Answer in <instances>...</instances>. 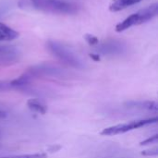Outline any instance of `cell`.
Segmentation results:
<instances>
[{"label":"cell","instance_id":"cell-13","mask_svg":"<svg viewBox=\"0 0 158 158\" xmlns=\"http://www.w3.org/2000/svg\"><path fill=\"white\" fill-rule=\"evenodd\" d=\"M157 141H158V134L157 133H156L155 135H153V136H151V137L147 138L146 140L143 141V142L140 143V145H141V146H146V145L156 144V143H157Z\"/></svg>","mask_w":158,"mask_h":158},{"label":"cell","instance_id":"cell-5","mask_svg":"<svg viewBox=\"0 0 158 158\" xmlns=\"http://www.w3.org/2000/svg\"><path fill=\"white\" fill-rule=\"evenodd\" d=\"M27 73L31 76V78H36L40 76L45 77H54V78H64L67 75V71L64 69L59 67L49 65V64H42L38 66H34L31 68Z\"/></svg>","mask_w":158,"mask_h":158},{"label":"cell","instance_id":"cell-14","mask_svg":"<svg viewBox=\"0 0 158 158\" xmlns=\"http://www.w3.org/2000/svg\"><path fill=\"white\" fill-rule=\"evenodd\" d=\"M86 42L90 44V45H97L99 44V40L96 36L92 35V34H85L84 36Z\"/></svg>","mask_w":158,"mask_h":158},{"label":"cell","instance_id":"cell-9","mask_svg":"<svg viewBox=\"0 0 158 158\" xmlns=\"http://www.w3.org/2000/svg\"><path fill=\"white\" fill-rule=\"evenodd\" d=\"M19 37V32L6 24L0 22V42H9L17 39Z\"/></svg>","mask_w":158,"mask_h":158},{"label":"cell","instance_id":"cell-12","mask_svg":"<svg viewBox=\"0 0 158 158\" xmlns=\"http://www.w3.org/2000/svg\"><path fill=\"white\" fill-rule=\"evenodd\" d=\"M0 158H46L45 154H29V155H19L10 156H2Z\"/></svg>","mask_w":158,"mask_h":158},{"label":"cell","instance_id":"cell-15","mask_svg":"<svg viewBox=\"0 0 158 158\" xmlns=\"http://www.w3.org/2000/svg\"><path fill=\"white\" fill-rule=\"evenodd\" d=\"M142 155L144 156H156L158 155V148H151V149H147L142 152Z\"/></svg>","mask_w":158,"mask_h":158},{"label":"cell","instance_id":"cell-17","mask_svg":"<svg viewBox=\"0 0 158 158\" xmlns=\"http://www.w3.org/2000/svg\"><path fill=\"white\" fill-rule=\"evenodd\" d=\"M106 158H130V157H106Z\"/></svg>","mask_w":158,"mask_h":158},{"label":"cell","instance_id":"cell-2","mask_svg":"<svg viewBox=\"0 0 158 158\" xmlns=\"http://www.w3.org/2000/svg\"><path fill=\"white\" fill-rule=\"evenodd\" d=\"M158 13V5L153 4L143 9H141L140 11L129 16L127 19H125L123 21L118 23L116 26V31L118 32H121L126 31L127 29H130L132 26L140 25L143 23H145L151 19H153L155 17H156Z\"/></svg>","mask_w":158,"mask_h":158},{"label":"cell","instance_id":"cell-3","mask_svg":"<svg viewBox=\"0 0 158 158\" xmlns=\"http://www.w3.org/2000/svg\"><path fill=\"white\" fill-rule=\"evenodd\" d=\"M47 48L56 57L60 59L65 64L72 68L80 69H82L85 68L84 63L65 45L57 42L49 41L47 42Z\"/></svg>","mask_w":158,"mask_h":158},{"label":"cell","instance_id":"cell-7","mask_svg":"<svg viewBox=\"0 0 158 158\" xmlns=\"http://www.w3.org/2000/svg\"><path fill=\"white\" fill-rule=\"evenodd\" d=\"M19 51L14 46L0 45V64H13L19 60Z\"/></svg>","mask_w":158,"mask_h":158},{"label":"cell","instance_id":"cell-11","mask_svg":"<svg viewBox=\"0 0 158 158\" xmlns=\"http://www.w3.org/2000/svg\"><path fill=\"white\" fill-rule=\"evenodd\" d=\"M27 106L31 111H33L35 113H38V114H45L46 111H47L46 106L40 99H37V98L28 100Z\"/></svg>","mask_w":158,"mask_h":158},{"label":"cell","instance_id":"cell-4","mask_svg":"<svg viewBox=\"0 0 158 158\" xmlns=\"http://www.w3.org/2000/svg\"><path fill=\"white\" fill-rule=\"evenodd\" d=\"M158 118L156 117L151 118H144V119H138V120H133L128 123H123V124H118L112 127H108L104 129L101 131V134L104 136H115L118 134H123L134 130H138L152 124L157 123Z\"/></svg>","mask_w":158,"mask_h":158},{"label":"cell","instance_id":"cell-1","mask_svg":"<svg viewBox=\"0 0 158 158\" xmlns=\"http://www.w3.org/2000/svg\"><path fill=\"white\" fill-rule=\"evenodd\" d=\"M19 6L53 14H75L79 10L78 6L62 0H19Z\"/></svg>","mask_w":158,"mask_h":158},{"label":"cell","instance_id":"cell-8","mask_svg":"<svg viewBox=\"0 0 158 158\" xmlns=\"http://www.w3.org/2000/svg\"><path fill=\"white\" fill-rule=\"evenodd\" d=\"M125 106L129 109L138 111H148L156 113L158 106L155 101H130L125 104Z\"/></svg>","mask_w":158,"mask_h":158},{"label":"cell","instance_id":"cell-18","mask_svg":"<svg viewBox=\"0 0 158 158\" xmlns=\"http://www.w3.org/2000/svg\"><path fill=\"white\" fill-rule=\"evenodd\" d=\"M1 134H2V131H0V137H1Z\"/></svg>","mask_w":158,"mask_h":158},{"label":"cell","instance_id":"cell-16","mask_svg":"<svg viewBox=\"0 0 158 158\" xmlns=\"http://www.w3.org/2000/svg\"><path fill=\"white\" fill-rule=\"evenodd\" d=\"M91 57H93L94 60H99V55H98V54H96V55L91 54Z\"/></svg>","mask_w":158,"mask_h":158},{"label":"cell","instance_id":"cell-6","mask_svg":"<svg viewBox=\"0 0 158 158\" xmlns=\"http://www.w3.org/2000/svg\"><path fill=\"white\" fill-rule=\"evenodd\" d=\"M126 50V45L118 41H109L97 44V54L103 55H120Z\"/></svg>","mask_w":158,"mask_h":158},{"label":"cell","instance_id":"cell-10","mask_svg":"<svg viewBox=\"0 0 158 158\" xmlns=\"http://www.w3.org/2000/svg\"><path fill=\"white\" fill-rule=\"evenodd\" d=\"M143 0H112L109 5V10L111 12H118L127 8L128 6H133Z\"/></svg>","mask_w":158,"mask_h":158}]
</instances>
